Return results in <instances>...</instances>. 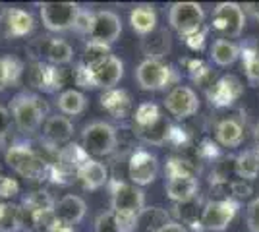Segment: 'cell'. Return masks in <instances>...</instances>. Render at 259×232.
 Segmentation results:
<instances>
[{
  "label": "cell",
  "instance_id": "1",
  "mask_svg": "<svg viewBox=\"0 0 259 232\" xmlns=\"http://www.w3.org/2000/svg\"><path fill=\"white\" fill-rule=\"evenodd\" d=\"M10 114L20 132L33 133L37 132L45 124V120L49 118V107L39 95L23 91L12 99Z\"/></svg>",
  "mask_w": 259,
  "mask_h": 232
},
{
  "label": "cell",
  "instance_id": "2",
  "mask_svg": "<svg viewBox=\"0 0 259 232\" xmlns=\"http://www.w3.org/2000/svg\"><path fill=\"white\" fill-rule=\"evenodd\" d=\"M81 147L87 155L108 157L118 147V132L112 124L105 120L89 122L81 130Z\"/></svg>",
  "mask_w": 259,
  "mask_h": 232
},
{
  "label": "cell",
  "instance_id": "3",
  "mask_svg": "<svg viewBox=\"0 0 259 232\" xmlns=\"http://www.w3.org/2000/svg\"><path fill=\"white\" fill-rule=\"evenodd\" d=\"M4 161L14 172L25 180H41L47 172V163L43 157L27 144H14L6 149Z\"/></svg>",
  "mask_w": 259,
  "mask_h": 232
},
{
  "label": "cell",
  "instance_id": "4",
  "mask_svg": "<svg viewBox=\"0 0 259 232\" xmlns=\"http://www.w3.org/2000/svg\"><path fill=\"white\" fill-rule=\"evenodd\" d=\"M168 25L184 39L194 37L203 31L205 10L197 2H174L168 8Z\"/></svg>",
  "mask_w": 259,
  "mask_h": 232
},
{
  "label": "cell",
  "instance_id": "5",
  "mask_svg": "<svg viewBox=\"0 0 259 232\" xmlns=\"http://www.w3.org/2000/svg\"><path fill=\"white\" fill-rule=\"evenodd\" d=\"M134 76L143 91H162V89L170 87V83L176 79L172 66H168L162 60H153V58L141 60Z\"/></svg>",
  "mask_w": 259,
  "mask_h": 232
},
{
  "label": "cell",
  "instance_id": "6",
  "mask_svg": "<svg viewBox=\"0 0 259 232\" xmlns=\"http://www.w3.org/2000/svg\"><path fill=\"white\" fill-rule=\"evenodd\" d=\"M79 10H81V6L76 2H41L39 4L41 22L53 33L74 29Z\"/></svg>",
  "mask_w": 259,
  "mask_h": 232
},
{
  "label": "cell",
  "instance_id": "7",
  "mask_svg": "<svg viewBox=\"0 0 259 232\" xmlns=\"http://www.w3.org/2000/svg\"><path fill=\"white\" fill-rule=\"evenodd\" d=\"M238 209V201L234 199H215V201H207L201 209V217H199V224L201 228L209 232H223L230 222L234 221Z\"/></svg>",
  "mask_w": 259,
  "mask_h": 232
},
{
  "label": "cell",
  "instance_id": "8",
  "mask_svg": "<svg viewBox=\"0 0 259 232\" xmlns=\"http://www.w3.org/2000/svg\"><path fill=\"white\" fill-rule=\"evenodd\" d=\"M162 103H164V109L168 111V114H172L178 120L192 118L201 107V99H199L197 91L190 85H174L166 93Z\"/></svg>",
  "mask_w": 259,
  "mask_h": 232
},
{
  "label": "cell",
  "instance_id": "9",
  "mask_svg": "<svg viewBox=\"0 0 259 232\" xmlns=\"http://www.w3.org/2000/svg\"><path fill=\"white\" fill-rule=\"evenodd\" d=\"M246 27V14L236 2H221L213 10V29L227 37H240Z\"/></svg>",
  "mask_w": 259,
  "mask_h": 232
},
{
  "label": "cell",
  "instance_id": "10",
  "mask_svg": "<svg viewBox=\"0 0 259 232\" xmlns=\"http://www.w3.org/2000/svg\"><path fill=\"white\" fill-rule=\"evenodd\" d=\"M145 209V192L132 182H112L110 211H128L141 215Z\"/></svg>",
  "mask_w": 259,
  "mask_h": 232
},
{
  "label": "cell",
  "instance_id": "11",
  "mask_svg": "<svg viewBox=\"0 0 259 232\" xmlns=\"http://www.w3.org/2000/svg\"><path fill=\"white\" fill-rule=\"evenodd\" d=\"M159 170H161V163L157 159V155L149 153V151H134L130 157L128 163V176L130 182L136 184V186H149L153 184L157 176H159Z\"/></svg>",
  "mask_w": 259,
  "mask_h": 232
},
{
  "label": "cell",
  "instance_id": "12",
  "mask_svg": "<svg viewBox=\"0 0 259 232\" xmlns=\"http://www.w3.org/2000/svg\"><path fill=\"white\" fill-rule=\"evenodd\" d=\"M89 72V79L93 89H114L120 83V79L124 77V62L120 60L118 56L110 55L105 60H101L93 66H87Z\"/></svg>",
  "mask_w": 259,
  "mask_h": 232
},
{
  "label": "cell",
  "instance_id": "13",
  "mask_svg": "<svg viewBox=\"0 0 259 232\" xmlns=\"http://www.w3.org/2000/svg\"><path fill=\"white\" fill-rule=\"evenodd\" d=\"M122 35V20L116 12L112 10H97L93 20V29L89 33V41L107 44L110 47L116 43Z\"/></svg>",
  "mask_w": 259,
  "mask_h": 232
},
{
  "label": "cell",
  "instance_id": "14",
  "mask_svg": "<svg viewBox=\"0 0 259 232\" xmlns=\"http://www.w3.org/2000/svg\"><path fill=\"white\" fill-rule=\"evenodd\" d=\"M244 93V85L240 81V77L234 74L219 77L213 87L207 89V99L215 107H228L232 103H236Z\"/></svg>",
  "mask_w": 259,
  "mask_h": 232
},
{
  "label": "cell",
  "instance_id": "15",
  "mask_svg": "<svg viewBox=\"0 0 259 232\" xmlns=\"http://www.w3.org/2000/svg\"><path fill=\"white\" fill-rule=\"evenodd\" d=\"M54 221L66 224V226H76L85 219L87 215V203L83 198L76 194L62 196L54 203Z\"/></svg>",
  "mask_w": 259,
  "mask_h": 232
},
{
  "label": "cell",
  "instance_id": "16",
  "mask_svg": "<svg viewBox=\"0 0 259 232\" xmlns=\"http://www.w3.org/2000/svg\"><path fill=\"white\" fill-rule=\"evenodd\" d=\"M164 192H166V198L174 203H190L199 194V180L197 176L166 178Z\"/></svg>",
  "mask_w": 259,
  "mask_h": 232
},
{
  "label": "cell",
  "instance_id": "17",
  "mask_svg": "<svg viewBox=\"0 0 259 232\" xmlns=\"http://www.w3.org/2000/svg\"><path fill=\"white\" fill-rule=\"evenodd\" d=\"M43 135L49 144L66 145L74 137V122L64 114H53L43 124Z\"/></svg>",
  "mask_w": 259,
  "mask_h": 232
},
{
  "label": "cell",
  "instance_id": "18",
  "mask_svg": "<svg viewBox=\"0 0 259 232\" xmlns=\"http://www.w3.org/2000/svg\"><path fill=\"white\" fill-rule=\"evenodd\" d=\"M76 176L81 182L83 190L97 192L108 182V170L103 163H99L95 159H87L76 168Z\"/></svg>",
  "mask_w": 259,
  "mask_h": 232
},
{
  "label": "cell",
  "instance_id": "19",
  "mask_svg": "<svg viewBox=\"0 0 259 232\" xmlns=\"http://www.w3.org/2000/svg\"><path fill=\"white\" fill-rule=\"evenodd\" d=\"M172 49V37L166 27H157L151 35L141 37V53L145 58L153 60H162Z\"/></svg>",
  "mask_w": 259,
  "mask_h": 232
},
{
  "label": "cell",
  "instance_id": "20",
  "mask_svg": "<svg viewBox=\"0 0 259 232\" xmlns=\"http://www.w3.org/2000/svg\"><path fill=\"white\" fill-rule=\"evenodd\" d=\"M4 27H6L8 37L22 39L35 29V18L31 12L22 10V8H8L6 16H4Z\"/></svg>",
  "mask_w": 259,
  "mask_h": 232
},
{
  "label": "cell",
  "instance_id": "21",
  "mask_svg": "<svg viewBox=\"0 0 259 232\" xmlns=\"http://www.w3.org/2000/svg\"><path fill=\"white\" fill-rule=\"evenodd\" d=\"M33 83H35V87L45 93H56L64 85V70L37 62L35 70H33Z\"/></svg>",
  "mask_w": 259,
  "mask_h": 232
},
{
  "label": "cell",
  "instance_id": "22",
  "mask_svg": "<svg viewBox=\"0 0 259 232\" xmlns=\"http://www.w3.org/2000/svg\"><path fill=\"white\" fill-rule=\"evenodd\" d=\"M101 107L114 118H126L132 111V97L128 95L126 89H108V91H103L101 95Z\"/></svg>",
  "mask_w": 259,
  "mask_h": 232
},
{
  "label": "cell",
  "instance_id": "23",
  "mask_svg": "<svg viewBox=\"0 0 259 232\" xmlns=\"http://www.w3.org/2000/svg\"><path fill=\"white\" fill-rule=\"evenodd\" d=\"M157 12L151 4H140L130 12V25L140 37H147L157 29Z\"/></svg>",
  "mask_w": 259,
  "mask_h": 232
},
{
  "label": "cell",
  "instance_id": "24",
  "mask_svg": "<svg viewBox=\"0 0 259 232\" xmlns=\"http://www.w3.org/2000/svg\"><path fill=\"white\" fill-rule=\"evenodd\" d=\"M215 137L223 147H238L244 142V126L236 118H223L217 122L215 126Z\"/></svg>",
  "mask_w": 259,
  "mask_h": 232
},
{
  "label": "cell",
  "instance_id": "25",
  "mask_svg": "<svg viewBox=\"0 0 259 232\" xmlns=\"http://www.w3.org/2000/svg\"><path fill=\"white\" fill-rule=\"evenodd\" d=\"M45 58L51 66H64L74 60V49L64 39H47L45 43Z\"/></svg>",
  "mask_w": 259,
  "mask_h": 232
},
{
  "label": "cell",
  "instance_id": "26",
  "mask_svg": "<svg viewBox=\"0 0 259 232\" xmlns=\"http://www.w3.org/2000/svg\"><path fill=\"white\" fill-rule=\"evenodd\" d=\"M238 58H240V47L234 41L225 39V37L213 41V44H211V60L215 62L217 66H232Z\"/></svg>",
  "mask_w": 259,
  "mask_h": 232
},
{
  "label": "cell",
  "instance_id": "27",
  "mask_svg": "<svg viewBox=\"0 0 259 232\" xmlns=\"http://www.w3.org/2000/svg\"><path fill=\"white\" fill-rule=\"evenodd\" d=\"M56 107L64 116H79L87 109V97L85 93L77 91V89H66L58 95Z\"/></svg>",
  "mask_w": 259,
  "mask_h": 232
},
{
  "label": "cell",
  "instance_id": "28",
  "mask_svg": "<svg viewBox=\"0 0 259 232\" xmlns=\"http://www.w3.org/2000/svg\"><path fill=\"white\" fill-rule=\"evenodd\" d=\"M234 172L240 180H255L259 176V151L248 149L234 159Z\"/></svg>",
  "mask_w": 259,
  "mask_h": 232
},
{
  "label": "cell",
  "instance_id": "29",
  "mask_svg": "<svg viewBox=\"0 0 259 232\" xmlns=\"http://www.w3.org/2000/svg\"><path fill=\"white\" fill-rule=\"evenodd\" d=\"M23 74V64L16 56H0V93L6 87L20 83Z\"/></svg>",
  "mask_w": 259,
  "mask_h": 232
},
{
  "label": "cell",
  "instance_id": "30",
  "mask_svg": "<svg viewBox=\"0 0 259 232\" xmlns=\"http://www.w3.org/2000/svg\"><path fill=\"white\" fill-rule=\"evenodd\" d=\"M136 132L140 135L145 144L151 145H162L166 140H170V132H172V126L168 124V120L161 116L159 120L147 126V128H136Z\"/></svg>",
  "mask_w": 259,
  "mask_h": 232
},
{
  "label": "cell",
  "instance_id": "31",
  "mask_svg": "<svg viewBox=\"0 0 259 232\" xmlns=\"http://www.w3.org/2000/svg\"><path fill=\"white\" fill-rule=\"evenodd\" d=\"M240 56L244 58V70H246V77H248L249 85H259V53L253 44H242L240 47Z\"/></svg>",
  "mask_w": 259,
  "mask_h": 232
},
{
  "label": "cell",
  "instance_id": "32",
  "mask_svg": "<svg viewBox=\"0 0 259 232\" xmlns=\"http://www.w3.org/2000/svg\"><path fill=\"white\" fill-rule=\"evenodd\" d=\"M161 109L157 103H151V101H145L141 103L140 107L136 109V114H134V124L136 128H147L161 118Z\"/></svg>",
  "mask_w": 259,
  "mask_h": 232
},
{
  "label": "cell",
  "instance_id": "33",
  "mask_svg": "<svg viewBox=\"0 0 259 232\" xmlns=\"http://www.w3.org/2000/svg\"><path fill=\"white\" fill-rule=\"evenodd\" d=\"M22 224V209L10 203H0V232H16Z\"/></svg>",
  "mask_w": 259,
  "mask_h": 232
},
{
  "label": "cell",
  "instance_id": "34",
  "mask_svg": "<svg viewBox=\"0 0 259 232\" xmlns=\"http://www.w3.org/2000/svg\"><path fill=\"white\" fill-rule=\"evenodd\" d=\"M110 55H112V53H110V47L95 43V41H89V43L85 44V51H83V64H85V66H93V64L105 60V58Z\"/></svg>",
  "mask_w": 259,
  "mask_h": 232
},
{
  "label": "cell",
  "instance_id": "35",
  "mask_svg": "<svg viewBox=\"0 0 259 232\" xmlns=\"http://www.w3.org/2000/svg\"><path fill=\"white\" fill-rule=\"evenodd\" d=\"M166 178H176V176H195L194 166L190 165L188 161H184L180 157H170L166 161Z\"/></svg>",
  "mask_w": 259,
  "mask_h": 232
},
{
  "label": "cell",
  "instance_id": "36",
  "mask_svg": "<svg viewBox=\"0 0 259 232\" xmlns=\"http://www.w3.org/2000/svg\"><path fill=\"white\" fill-rule=\"evenodd\" d=\"M114 222H116V230L118 232H134L140 228V215L138 213H128V211H116L114 213Z\"/></svg>",
  "mask_w": 259,
  "mask_h": 232
},
{
  "label": "cell",
  "instance_id": "37",
  "mask_svg": "<svg viewBox=\"0 0 259 232\" xmlns=\"http://www.w3.org/2000/svg\"><path fill=\"white\" fill-rule=\"evenodd\" d=\"M93 20H95V12L81 8L74 23V31H77L79 35H89L93 29Z\"/></svg>",
  "mask_w": 259,
  "mask_h": 232
},
{
  "label": "cell",
  "instance_id": "38",
  "mask_svg": "<svg viewBox=\"0 0 259 232\" xmlns=\"http://www.w3.org/2000/svg\"><path fill=\"white\" fill-rule=\"evenodd\" d=\"M246 226L249 232H259V198L251 199L246 207Z\"/></svg>",
  "mask_w": 259,
  "mask_h": 232
},
{
  "label": "cell",
  "instance_id": "39",
  "mask_svg": "<svg viewBox=\"0 0 259 232\" xmlns=\"http://www.w3.org/2000/svg\"><path fill=\"white\" fill-rule=\"evenodd\" d=\"M20 194V184L18 180L12 176H4L0 174V198L2 199H10L14 196Z\"/></svg>",
  "mask_w": 259,
  "mask_h": 232
},
{
  "label": "cell",
  "instance_id": "40",
  "mask_svg": "<svg viewBox=\"0 0 259 232\" xmlns=\"http://www.w3.org/2000/svg\"><path fill=\"white\" fill-rule=\"evenodd\" d=\"M95 232H118L116 230V222H114V213L108 209L101 213L95 221Z\"/></svg>",
  "mask_w": 259,
  "mask_h": 232
},
{
  "label": "cell",
  "instance_id": "41",
  "mask_svg": "<svg viewBox=\"0 0 259 232\" xmlns=\"http://www.w3.org/2000/svg\"><path fill=\"white\" fill-rule=\"evenodd\" d=\"M190 76H192V79L194 81H197V83H203L205 81V77L211 74V70H209V66H207L205 62H201V60H190Z\"/></svg>",
  "mask_w": 259,
  "mask_h": 232
},
{
  "label": "cell",
  "instance_id": "42",
  "mask_svg": "<svg viewBox=\"0 0 259 232\" xmlns=\"http://www.w3.org/2000/svg\"><path fill=\"white\" fill-rule=\"evenodd\" d=\"M74 81H76L79 87L93 89L91 79H89V72H87V66L83 64V62H79V64L76 66V70H74Z\"/></svg>",
  "mask_w": 259,
  "mask_h": 232
},
{
  "label": "cell",
  "instance_id": "43",
  "mask_svg": "<svg viewBox=\"0 0 259 232\" xmlns=\"http://www.w3.org/2000/svg\"><path fill=\"white\" fill-rule=\"evenodd\" d=\"M12 124V114L6 107H0V137L6 135V132L10 130Z\"/></svg>",
  "mask_w": 259,
  "mask_h": 232
},
{
  "label": "cell",
  "instance_id": "44",
  "mask_svg": "<svg viewBox=\"0 0 259 232\" xmlns=\"http://www.w3.org/2000/svg\"><path fill=\"white\" fill-rule=\"evenodd\" d=\"M232 194L236 196V198H248L249 194H251V188H249L248 184H244V180H238V182H232Z\"/></svg>",
  "mask_w": 259,
  "mask_h": 232
},
{
  "label": "cell",
  "instance_id": "45",
  "mask_svg": "<svg viewBox=\"0 0 259 232\" xmlns=\"http://www.w3.org/2000/svg\"><path fill=\"white\" fill-rule=\"evenodd\" d=\"M184 41H186V44H188L190 49H194V51H201V49H203V44H205V31L194 35V37H188V39H184Z\"/></svg>",
  "mask_w": 259,
  "mask_h": 232
},
{
  "label": "cell",
  "instance_id": "46",
  "mask_svg": "<svg viewBox=\"0 0 259 232\" xmlns=\"http://www.w3.org/2000/svg\"><path fill=\"white\" fill-rule=\"evenodd\" d=\"M155 232H188V228L184 226L182 222H178V221H166Z\"/></svg>",
  "mask_w": 259,
  "mask_h": 232
},
{
  "label": "cell",
  "instance_id": "47",
  "mask_svg": "<svg viewBox=\"0 0 259 232\" xmlns=\"http://www.w3.org/2000/svg\"><path fill=\"white\" fill-rule=\"evenodd\" d=\"M242 10H244V14H248L251 18L259 20V2H248V4L242 6Z\"/></svg>",
  "mask_w": 259,
  "mask_h": 232
},
{
  "label": "cell",
  "instance_id": "48",
  "mask_svg": "<svg viewBox=\"0 0 259 232\" xmlns=\"http://www.w3.org/2000/svg\"><path fill=\"white\" fill-rule=\"evenodd\" d=\"M51 232H76L74 226H66V224H60V222L54 221V224L51 226Z\"/></svg>",
  "mask_w": 259,
  "mask_h": 232
},
{
  "label": "cell",
  "instance_id": "49",
  "mask_svg": "<svg viewBox=\"0 0 259 232\" xmlns=\"http://www.w3.org/2000/svg\"><path fill=\"white\" fill-rule=\"evenodd\" d=\"M253 142H255V149L259 151V122L255 126V130H253Z\"/></svg>",
  "mask_w": 259,
  "mask_h": 232
}]
</instances>
